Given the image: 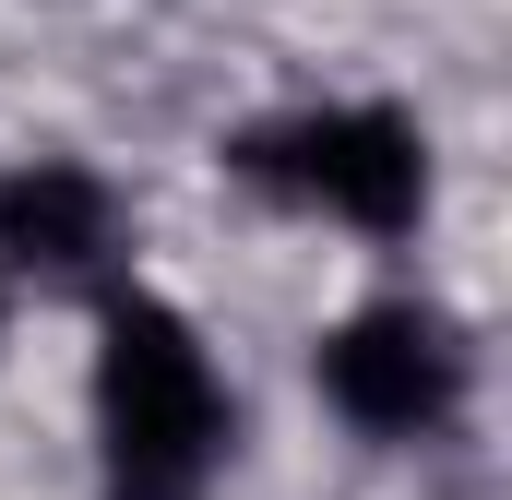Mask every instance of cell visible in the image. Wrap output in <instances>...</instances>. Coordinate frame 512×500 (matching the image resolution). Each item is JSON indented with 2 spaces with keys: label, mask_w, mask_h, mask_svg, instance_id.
Instances as JSON below:
<instances>
[{
  "label": "cell",
  "mask_w": 512,
  "mask_h": 500,
  "mask_svg": "<svg viewBox=\"0 0 512 500\" xmlns=\"http://www.w3.org/2000/svg\"><path fill=\"white\" fill-rule=\"evenodd\" d=\"M96 441H108V500H203L227 465V381L167 298H108Z\"/></svg>",
  "instance_id": "obj_1"
},
{
  "label": "cell",
  "mask_w": 512,
  "mask_h": 500,
  "mask_svg": "<svg viewBox=\"0 0 512 500\" xmlns=\"http://www.w3.org/2000/svg\"><path fill=\"white\" fill-rule=\"evenodd\" d=\"M239 167L262 191H286V203H322V215L370 227V239H405L429 215V143L393 108H310L286 131H251Z\"/></svg>",
  "instance_id": "obj_2"
},
{
  "label": "cell",
  "mask_w": 512,
  "mask_h": 500,
  "mask_svg": "<svg viewBox=\"0 0 512 500\" xmlns=\"http://www.w3.org/2000/svg\"><path fill=\"white\" fill-rule=\"evenodd\" d=\"M453 393H465V346H453L429 310H358V322L322 334V405H334L346 429H370V441L441 429Z\"/></svg>",
  "instance_id": "obj_3"
},
{
  "label": "cell",
  "mask_w": 512,
  "mask_h": 500,
  "mask_svg": "<svg viewBox=\"0 0 512 500\" xmlns=\"http://www.w3.org/2000/svg\"><path fill=\"white\" fill-rule=\"evenodd\" d=\"M120 250V203H108V179L96 167H12L0 179V262L12 274H48V286H72V274H96Z\"/></svg>",
  "instance_id": "obj_4"
}]
</instances>
